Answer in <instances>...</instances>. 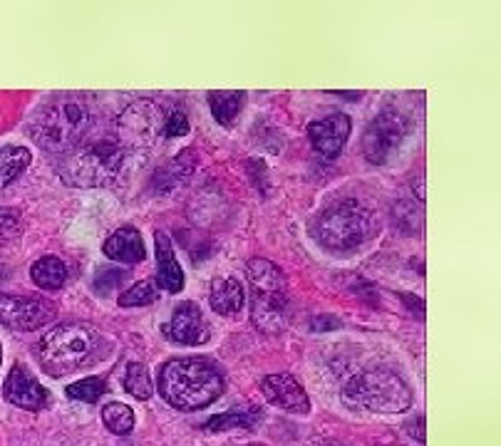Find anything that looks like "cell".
Wrapping results in <instances>:
<instances>
[{"instance_id": "obj_15", "label": "cell", "mask_w": 501, "mask_h": 446, "mask_svg": "<svg viewBox=\"0 0 501 446\" xmlns=\"http://www.w3.org/2000/svg\"><path fill=\"white\" fill-rule=\"evenodd\" d=\"M193 169H196V157H193L192 149H184V151H179V157H174L172 161H167L164 167H159L157 171H154L150 186L154 189V193H159V196L172 193L192 179Z\"/></svg>"}, {"instance_id": "obj_10", "label": "cell", "mask_w": 501, "mask_h": 446, "mask_svg": "<svg viewBox=\"0 0 501 446\" xmlns=\"http://www.w3.org/2000/svg\"><path fill=\"white\" fill-rule=\"evenodd\" d=\"M55 317V307L40 297L0 296V325L18 333H33Z\"/></svg>"}, {"instance_id": "obj_19", "label": "cell", "mask_w": 501, "mask_h": 446, "mask_svg": "<svg viewBox=\"0 0 501 446\" xmlns=\"http://www.w3.org/2000/svg\"><path fill=\"white\" fill-rule=\"evenodd\" d=\"M30 278L40 290H60L68 280V268L60 258L55 255H43L40 261L30 265Z\"/></svg>"}, {"instance_id": "obj_35", "label": "cell", "mask_w": 501, "mask_h": 446, "mask_svg": "<svg viewBox=\"0 0 501 446\" xmlns=\"http://www.w3.org/2000/svg\"><path fill=\"white\" fill-rule=\"evenodd\" d=\"M251 446H264V444H251Z\"/></svg>"}, {"instance_id": "obj_30", "label": "cell", "mask_w": 501, "mask_h": 446, "mask_svg": "<svg viewBox=\"0 0 501 446\" xmlns=\"http://www.w3.org/2000/svg\"><path fill=\"white\" fill-rule=\"evenodd\" d=\"M407 434H412L420 444H424L427 441V434H424V414H417L414 420L407 421Z\"/></svg>"}, {"instance_id": "obj_5", "label": "cell", "mask_w": 501, "mask_h": 446, "mask_svg": "<svg viewBox=\"0 0 501 446\" xmlns=\"http://www.w3.org/2000/svg\"><path fill=\"white\" fill-rule=\"evenodd\" d=\"M248 283H251V317L254 325L266 335L283 333L290 323L288 306V280L281 265L254 258L246 265Z\"/></svg>"}, {"instance_id": "obj_7", "label": "cell", "mask_w": 501, "mask_h": 446, "mask_svg": "<svg viewBox=\"0 0 501 446\" xmlns=\"http://www.w3.org/2000/svg\"><path fill=\"white\" fill-rule=\"evenodd\" d=\"M343 402L360 411L400 414L412 407V389L392 369H365L343 387Z\"/></svg>"}, {"instance_id": "obj_32", "label": "cell", "mask_w": 501, "mask_h": 446, "mask_svg": "<svg viewBox=\"0 0 501 446\" xmlns=\"http://www.w3.org/2000/svg\"><path fill=\"white\" fill-rule=\"evenodd\" d=\"M320 446H340V444H335V441H330V444H328L326 441V444H320Z\"/></svg>"}, {"instance_id": "obj_14", "label": "cell", "mask_w": 501, "mask_h": 446, "mask_svg": "<svg viewBox=\"0 0 501 446\" xmlns=\"http://www.w3.org/2000/svg\"><path fill=\"white\" fill-rule=\"evenodd\" d=\"M164 335L176 345H204L212 337V330L204 323L202 310L196 303H182L176 306L172 320L164 325Z\"/></svg>"}, {"instance_id": "obj_27", "label": "cell", "mask_w": 501, "mask_h": 446, "mask_svg": "<svg viewBox=\"0 0 501 446\" xmlns=\"http://www.w3.org/2000/svg\"><path fill=\"white\" fill-rule=\"evenodd\" d=\"M124 280H127V271L122 268H99L95 275V290L99 296H107L112 290L122 288Z\"/></svg>"}, {"instance_id": "obj_13", "label": "cell", "mask_w": 501, "mask_h": 446, "mask_svg": "<svg viewBox=\"0 0 501 446\" xmlns=\"http://www.w3.org/2000/svg\"><path fill=\"white\" fill-rule=\"evenodd\" d=\"M261 392L271 404L281 407L293 414H308L310 399L303 385L288 372H278V375H268L261 379Z\"/></svg>"}, {"instance_id": "obj_20", "label": "cell", "mask_w": 501, "mask_h": 446, "mask_svg": "<svg viewBox=\"0 0 501 446\" xmlns=\"http://www.w3.org/2000/svg\"><path fill=\"white\" fill-rule=\"evenodd\" d=\"M261 421V410H244V411H221L212 420L202 424L204 431L219 434V431H231V429H256Z\"/></svg>"}, {"instance_id": "obj_4", "label": "cell", "mask_w": 501, "mask_h": 446, "mask_svg": "<svg viewBox=\"0 0 501 446\" xmlns=\"http://www.w3.org/2000/svg\"><path fill=\"white\" fill-rule=\"evenodd\" d=\"M310 233L330 254H352L372 238L375 216L358 199H338L313 219Z\"/></svg>"}, {"instance_id": "obj_33", "label": "cell", "mask_w": 501, "mask_h": 446, "mask_svg": "<svg viewBox=\"0 0 501 446\" xmlns=\"http://www.w3.org/2000/svg\"><path fill=\"white\" fill-rule=\"evenodd\" d=\"M380 446H402V444H395V441H392V444H380Z\"/></svg>"}, {"instance_id": "obj_11", "label": "cell", "mask_w": 501, "mask_h": 446, "mask_svg": "<svg viewBox=\"0 0 501 446\" xmlns=\"http://www.w3.org/2000/svg\"><path fill=\"white\" fill-rule=\"evenodd\" d=\"M3 397L10 404H16L26 411H40L50 404V394L45 389L36 377H30L23 365H16L10 369V375L5 377V385H3Z\"/></svg>"}, {"instance_id": "obj_12", "label": "cell", "mask_w": 501, "mask_h": 446, "mask_svg": "<svg viewBox=\"0 0 501 446\" xmlns=\"http://www.w3.org/2000/svg\"><path fill=\"white\" fill-rule=\"evenodd\" d=\"M352 122L350 117L343 112H333L316 119L308 124V137L313 141V149L318 154H323L326 159H333L340 154V149L345 147V141L350 137Z\"/></svg>"}, {"instance_id": "obj_16", "label": "cell", "mask_w": 501, "mask_h": 446, "mask_svg": "<svg viewBox=\"0 0 501 446\" xmlns=\"http://www.w3.org/2000/svg\"><path fill=\"white\" fill-rule=\"evenodd\" d=\"M102 254H105L110 261L134 265V263H140L147 258V245L141 241V233L137 228L122 226L117 228L115 233L102 244Z\"/></svg>"}, {"instance_id": "obj_26", "label": "cell", "mask_w": 501, "mask_h": 446, "mask_svg": "<svg viewBox=\"0 0 501 446\" xmlns=\"http://www.w3.org/2000/svg\"><path fill=\"white\" fill-rule=\"evenodd\" d=\"M157 300V285L151 280H140L132 288H127L120 296V306L122 307H144L151 306Z\"/></svg>"}, {"instance_id": "obj_18", "label": "cell", "mask_w": 501, "mask_h": 446, "mask_svg": "<svg viewBox=\"0 0 501 446\" xmlns=\"http://www.w3.org/2000/svg\"><path fill=\"white\" fill-rule=\"evenodd\" d=\"M246 303V293L241 288V283L236 278H221L214 280L212 293H209V306L214 313L229 317L241 313V307Z\"/></svg>"}, {"instance_id": "obj_22", "label": "cell", "mask_w": 501, "mask_h": 446, "mask_svg": "<svg viewBox=\"0 0 501 446\" xmlns=\"http://www.w3.org/2000/svg\"><path fill=\"white\" fill-rule=\"evenodd\" d=\"M246 92H209V107L221 127H231L244 109Z\"/></svg>"}, {"instance_id": "obj_2", "label": "cell", "mask_w": 501, "mask_h": 446, "mask_svg": "<svg viewBox=\"0 0 501 446\" xmlns=\"http://www.w3.org/2000/svg\"><path fill=\"white\" fill-rule=\"evenodd\" d=\"M110 342L97 327L88 323L55 325L50 333L43 335L37 359L40 368L50 377H65L78 369L92 368L107 355Z\"/></svg>"}, {"instance_id": "obj_3", "label": "cell", "mask_w": 501, "mask_h": 446, "mask_svg": "<svg viewBox=\"0 0 501 446\" xmlns=\"http://www.w3.org/2000/svg\"><path fill=\"white\" fill-rule=\"evenodd\" d=\"M127 151L117 137H97L79 141L78 147L57 159L62 182L78 189H102L115 184L127 164Z\"/></svg>"}, {"instance_id": "obj_23", "label": "cell", "mask_w": 501, "mask_h": 446, "mask_svg": "<svg viewBox=\"0 0 501 446\" xmlns=\"http://www.w3.org/2000/svg\"><path fill=\"white\" fill-rule=\"evenodd\" d=\"M122 385L124 392L132 394L134 399H140V402H147V399H151V394H154L150 369H147V365H141V362H130V365H127Z\"/></svg>"}, {"instance_id": "obj_1", "label": "cell", "mask_w": 501, "mask_h": 446, "mask_svg": "<svg viewBox=\"0 0 501 446\" xmlns=\"http://www.w3.org/2000/svg\"><path fill=\"white\" fill-rule=\"evenodd\" d=\"M157 389L169 407L196 411L219 399L224 392V377L212 359L174 358L159 368Z\"/></svg>"}, {"instance_id": "obj_29", "label": "cell", "mask_w": 501, "mask_h": 446, "mask_svg": "<svg viewBox=\"0 0 501 446\" xmlns=\"http://www.w3.org/2000/svg\"><path fill=\"white\" fill-rule=\"evenodd\" d=\"M18 213L10 209H0V245L10 244L13 238L18 236Z\"/></svg>"}, {"instance_id": "obj_6", "label": "cell", "mask_w": 501, "mask_h": 446, "mask_svg": "<svg viewBox=\"0 0 501 446\" xmlns=\"http://www.w3.org/2000/svg\"><path fill=\"white\" fill-rule=\"evenodd\" d=\"M89 109L85 102L72 97H57L37 112L36 122L30 127V137L37 147L50 154H68L89 134Z\"/></svg>"}, {"instance_id": "obj_21", "label": "cell", "mask_w": 501, "mask_h": 446, "mask_svg": "<svg viewBox=\"0 0 501 446\" xmlns=\"http://www.w3.org/2000/svg\"><path fill=\"white\" fill-rule=\"evenodd\" d=\"M33 161L27 147H3L0 149V192L8 189Z\"/></svg>"}, {"instance_id": "obj_25", "label": "cell", "mask_w": 501, "mask_h": 446, "mask_svg": "<svg viewBox=\"0 0 501 446\" xmlns=\"http://www.w3.org/2000/svg\"><path fill=\"white\" fill-rule=\"evenodd\" d=\"M105 392H107V382L102 379V377H85V379H79V382L68 387V397L85 404H95Z\"/></svg>"}, {"instance_id": "obj_34", "label": "cell", "mask_w": 501, "mask_h": 446, "mask_svg": "<svg viewBox=\"0 0 501 446\" xmlns=\"http://www.w3.org/2000/svg\"><path fill=\"white\" fill-rule=\"evenodd\" d=\"M0 362H3V350H0Z\"/></svg>"}, {"instance_id": "obj_9", "label": "cell", "mask_w": 501, "mask_h": 446, "mask_svg": "<svg viewBox=\"0 0 501 446\" xmlns=\"http://www.w3.org/2000/svg\"><path fill=\"white\" fill-rule=\"evenodd\" d=\"M410 134V124L397 109H382V112L365 127L362 134V154L370 164H387L395 157L400 147L405 144Z\"/></svg>"}, {"instance_id": "obj_17", "label": "cell", "mask_w": 501, "mask_h": 446, "mask_svg": "<svg viewBox=\"0 0 501 446\" xmlns=\"http://www.w3.org/2000/svg\"><path fill=\"white\" fill-rule=\"evenodd\" d=\"M154 244H157V283L154 285L167 290V293H182V288H184V273H182V265L176 261L172 238L164 231H157L154 233Z\"/></svg>"}, {"instance_id": "obj_28", "label": "cell", "mask_w": 501, "mask_h": 446, "mask_svg": "<svg viewBox=\"0 0 501 446\" xmlns=\"http://www.w3.org/2000/svg\"><path fill=\"white\" fill-rule=\"evenodd\" d=\"M189 130H192V124H189V117L184 114V109L174 107V109L164 117V127H162V131H164L167 137H184V134H189Z\"/></svg>"}, {"instance_id": "obj_8", "label": "cell", "mask_w": 501, "mask_h": 446, "mask_svg": "<svg viewBox=\"0 0 501 446\" xmlns=\"http://www.w3.org/2000/svg\"><path fill=\"white\" fill-rule=\"evenodd\" d=\"M164 127V112L151 99H137L117 117L115 137L122 144L127 154L132 151H147L157 144L159 134Z\"/></svg>"}, {"instance_id": "obj_31", "label": "cell", "mask_w": 501, "mask_h": 446, "mask_svg": "<svg viewBox=\"0 0 501 446\" xmlns=\"http://www.w3.org/2000/svg\"><path fill=\"white\" fill-rule=\"evenodd\" d=\"M330 327H340V323H338L335 317H326V316H318L310 320V330H313V333H328Z\"/></svg>"}, {"instance_id": "obj_24", "label": "cell", "mask_w": 501, "mask_h": 446, "mask_svg": "<svg viewBox=\"0 0 501 446\" xmlns=\"http://www.w3.org/2000/svg\"><path fill=\"white\" fill-rule=\"evenodd\" d=\"M102 421H105V427L117 434V437H124V434H130L134 429V411L132 407H127L122 402H110L102 410Z\"/></svg>"}]
</instances>
